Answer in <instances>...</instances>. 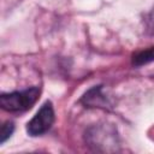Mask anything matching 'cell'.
I'll list each match as a JSON object with an SVG mask.
<instances>
[{
	"mask_svg": "<svg viewBox=\"0 0 154 154\" xmlns=\"http://www.w3.org/2000/svg\"><path fill=\"white\" fill-rule=\"evenodd\" d=\"M40 95L36 87L13 93H4L0 95V106L7 112H23L32 107Z\"/></svg>",
	"mask_w": 154,
	"mask_h": 154,
	"instance_id": "1",
	"label": "cell"
},
{
	"mask_svg": "<svg viewBox=\"0 0 154 154\" xmlns=\"http://www.w3.org/2000/svg\"><path fill=\"white\" fill-rule=\"evenodd\" d=\"M54 123V109L52 102H45L34 118L28 123L26 131L31 136H38L47 132Z\"/></svg>",
	"mask_w": 154,
	"mask_h": 154,
	"instance_id": "2",
	"label": "cell"
},
{
	"mask_svg": "<svg viewBox=\"0 0 154 154\" xmlns=\"http://www.w3.org/2000/svg\"><path fill=\"white\" fill-rule=\"evenodd\" d=\"M152 61H154V47L143 49V51L134 54V57H132V64L135 66H142V65H146Z\"/></svg>",
	"mask_w": 154,
	"mask_h": 154,
	"instance_id": "3",
	"label": "cell"
},
{
	"mask_svg": "<svg viewBox=\"0 0 154 154\" xmlns=\"http://www.w3.org/2000/svg\"><path fill=\"white\" fill-rule=\"evenodd\" d=\"M100 89H101L100 87H95V88H93L91 90H89V91L83 96L82 101H83L87 106H89V107L102 105V103L105 102V99L101 97L102 95L100 94Z\"/></svg>",
	"mask_w": 154,
	"mask_h": 154,
	"instance_id": "4",
	"label": "cell"
},
{
	"mask_svg": "<svg viewBox=\"0 0 154 154\" xmlns=\"http://www.w3.org/2000/svg\"><path fill=\"white\" fill-rule=\"evenodd\" d=\"M14 130V125L11 122H6L1 125V130H0V143H4L13 132Z\"/></svg>",
	"mask_w": 154,
	"mask_h": 154,
	"instance_id": "5",
	"label": "cell"
}]
</instances>
